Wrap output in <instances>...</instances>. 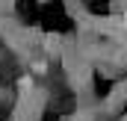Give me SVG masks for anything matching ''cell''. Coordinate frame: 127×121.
<instances>
[{
    "label": "cell",
    "instance_id": "obj_2",
    "mask_svg": "<svg viewBox=\"0 0 127 121\" xmlns=\"http://www.w3.org/2000/svg\"><path fill=\"white\" fill-rule=\"evenodd\" d=\"M124 24H127V15H124Z\"/></svg>",
    "mask_w": 127,
    "mask_h": 121
},
{
    "label": "cell",
    "instance_id": "obj_1",
    "mask_svg": "<svg viewBox=\"0 0 127 121\" xmlns=\"http://www.w3.org/2000/svg\"><path fill=\"white\" fill-rule=\"evenodd\" d=\"M18 89L24 91V94H27V91H32V77H30V74H24V77L18 80Z\"/></svg>",
    "mask_w": 127,
    "mask_h": 121
}]
</instances>
